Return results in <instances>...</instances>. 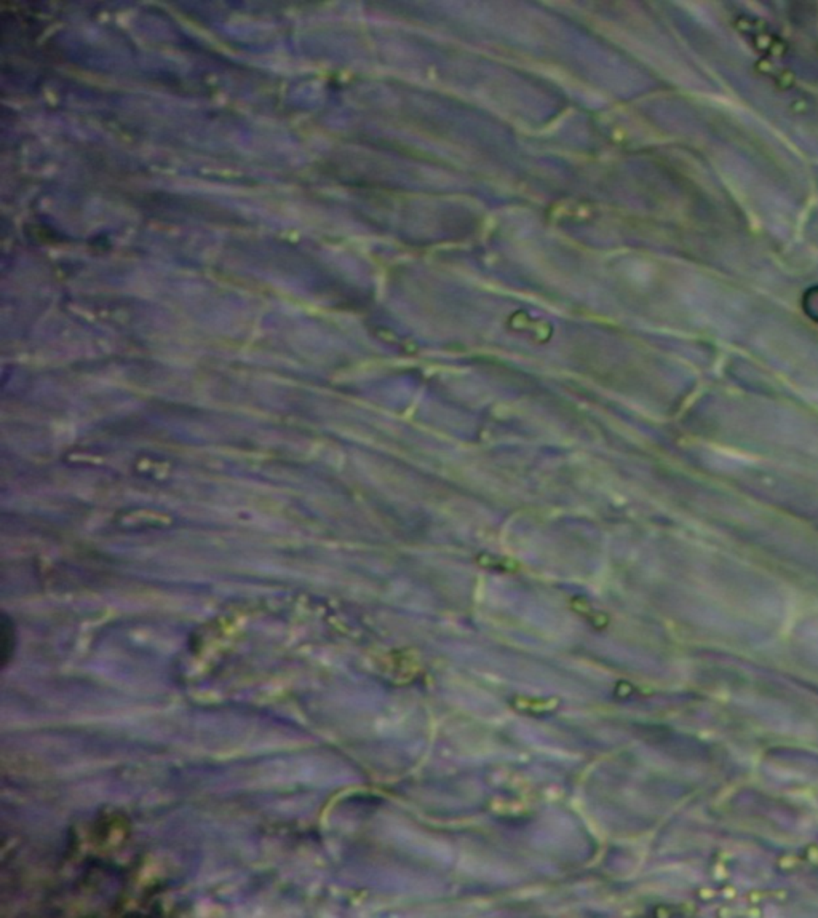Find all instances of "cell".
<instances>
[{
  "label": "cell",
  "mask_w": 818,
  "mask_h": 918,
  "mask_svg": "<svg viewBox=\"0 0 818 918\" xmlns=\"http://www.w3.org/2000/svg\"><path fill=\"white\" fill-rule=\"evenodd\" d=\"M560 700L556 698H548V700H543V698H524V696H518L513 700V706L524 710V713H532V714H541V713H548V710H553L555 708H558Z\"/></svg>",
  "instance_id": "6da1fadb"
}]
</instances>
